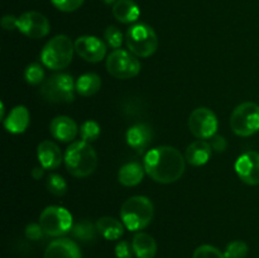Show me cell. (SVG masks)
I'll return each instance as SVG.
<instances>
[{
    "label": "cell",
    "mask_w": 259,
    "mask_h": 258,
    "mask_svg": "<svg viewBox=\"0 0 259 258\" xmlns=\"http://www.w3.org/2000/svg\"><path fill=\"white\" fill-rule=\"evenodd\" d=\"M106 70L113 77L119 80H129L139 73L141 62L132 52L125 50H114L108 56Z\"/></svg>",
    "instance_id": "9c48e42d"
},
{
    "label": "cell",
    "mask_w": 259,
    "mask_h": 258,
    "mask_svg": "<svg viewBox=\"0 0 259 258\" xmlns=\"http://www.w3.org/2000/svg\"><path fill=\"white\" fill-rule=\"evenodd\" d=\"M45 258H82L78 245L67 238H60L47 245Z\"/></svg>",
    "instance_id": "9a60e30c"
},
{
    "label": "cell",
    "mask_w": 259,
    "mask_h": 258,
    "mask_svg": "<svg viewBox=\"0 0 259 258\" xmlns=\"http://www.w3.org/2000/svg\"><path fill=\"white\" fill-rule=\"evenodd\" d=\"M18 29L32 39H39L50 33L51 25L47 18L38 12H25L18 18Z\"/></svg>",
    "instance_id": "8fae6325"
},
{
    "label": "cell",
    "mask_w": 259,
    "mask_h": 258,
    "mask_svg": "<svg viewBox=\"0 0 259 258\" xmlns=\"http://www.w3.org/2000/svg\"><path fill=\"white\" fill-rule=\"evenodd\" d=\"M75 43L65 34L51 38L40 52V60L47 68L53 71L63 70L72 61Z\"/></svg>",
    "instance_id": "277c9868"
},
{
    "label": "cell",
    "mask_w": 259,
    "mask_h": 258,
    "mask_svg": "<svg viewBox=\"0 0 259 258\" xmlns=\"http://www.w3.org/2000/svg\"><path fill=\"white\" fill-rule=\"evenodd\" d=\"M132 245L137 258H154L157 253L156 240L147 233H137L132 240Z\"/></svg>",
    "instance_id": "ffe728a7"
},
{
    "label": "cell",
    "mask_w": 259,
    "mask_h": 258,
    "mask_svg": "<svg viewBox=\"0 0 259 258\" xmlns=\"http://www.w3.org/2000/svg\"><path fill=\"white\" fill-rule=\"evenodd\" d=\"M50 132L52 137L57 141L67 143L72 142L78 133L77 124L70 116L60 115L56 116L50 124Z\"/></svg>",
    "instance_id": "5bb4252c"
},
{
    "label": "cell",
    "mask_w": 259,
    "mask_h": 258,
    "mask_svg": "<svg viewBox=\"0 0 259 258\" xmlns=\"http://www.w3.org/2000/svg\"><path fill=\"white\" fill-rule=\"evenodd\" d=\"M55 8L63 13H71L81 8L85 0H51Z\"/></svg>",
    "instance_id": "1f68e13d"
},
{
    "label": "cell",
    "mask_w": 259,
    "mask_h": 258,
    "mask_svg": "<svg viewBox=\"0 0 259 258\" xmlns=\"http://www.w3.org/2000/svg\"><path fill=\"white\" fill-rule=\"evenodd\" d=\"M72 235L73 238H76L77 240L83 243H90L95 242L96 238H98V227L96 224H94L93 222H90L89 219L80 220L78 223H76L72 227Z\"/></svg>",
    "instance_id": "d4e9b609"
},
{
    "label": "cell",
    "mask_w": 259,
    "mask_h": 258,
    "mask_svg": "<svg viewBox=\"0 0 259 258\" xmlns=\"http://www.w3.org/2000/svg\"><path fill=\"white\" fill-rule=\"evenodd\" d=\"M134 254L133 245L126 240H120L115 245V255L116 258H132Z\"/></svg>",
    "instance_id": "d6a6232c"
},
{
    "label": "cell",
    "mask_w": 259,
    "mask_h": 258,
    "mask_svg": "<svg viewBox=\"0 0 259 258\" xmlns=\"http://www.w3.org/2000/svg\"><path fill=\"white\" fill-rule=\"evenodd\" d=\"M38 161L45 169H55L62 163V152L60 147L52 141H43L37 148Z\"/></svg>",
    "instance_id": "2e32d148"
},
{
    "label": "cell",
    "mask_w": 259,
    "mask_h": 258,
    "mask_svg": "<svg viewBox=\"0 0 259 258\" xmlns=\"http://www.w3.org/2000/svg\"><path fill=\"white\" fill-rule=\"evenodd\" d=\"M104 38H105L108 46H110L114 50H119L121 43H123V33L115 25H109L106 28L105 32H104Z\"/></svg>",
    "instance_id": "f546056e"
},
{
    "label": "cell",
    "mask_w": 259,
    "mask_h": 258,
    "mask_svg": "<svg viewBox=\"0 0 259 258\" xmlns=\"http://www.w3.org/2000/svg\"><path fill=\"white\" fill-rule=\"evenodd\" d=\"M75 51L88 62H100L106 55V45L95 35H82L75 40Z\"/></svg>",
    "instance_id": "7c38bea8"
},
{
    "label": "cell",
    "mask_w": 259,
    "mask_h": 258,
    "mask_svg": "<svg viewBox=\"0 0 259 258\" xmlns=\"http://www.w3.org/2000/svg\"><path fill=\"white\" fill-rule=\"evenodd\" d=\"M230 128L239 137H250L259 132L258 104L247 101L238 105L230 116Z\"/></svg>",
    "instance_id": "52a82bcc"
},
{
    "label": "cell",
    "mask_w": 259,
    "mask_h": 258,
    "mask_svg": "<svg viewBox=\"0 0 259 258\" xmlns=\"http://www.w3.org/2000/svg\"><path fill=\"white\" fill-rule=\"evenodd\" d=\"M192 258H227V257H225L224 253L220 252L217 247H212V245H209V244H204V245H200L199 248H196Z\"/></svg>",
    "instance_id": "4dcf8cb0"
},
{
    "label": "cell",
    "mask_w": 259,
    "mask_h": 258,
    "mask_svg": "<svg viewBox=\"0 0 259 258\" xmlns=\"http://www.w3.org/2000/svg\"><path fill=\"white\" fill-rule=\"evenodd\" d=\"M153 138V132L148 124L138 123L131 126L126 132V142L138 153H143L151 144Z\"/></svg>",
    "instance_id": "e0dca14e"
},
{
    "label": "cell",
    "mask_w": 259,
    "mask_h": 258,
    "mask_svg": "<svg viewBox=\"0 0 259 258\" xmlns=\"http://www.w3.org/2000/svg\"><path fill=\"white\" fill-rule=\"evenodd\" d=\"M235 172L244 184L255 186L259 185V153L248 151L239 156L235 162Z\"/></svg>",
    "instance_id": "4fadbf2b"
},
{
    "label": "cell",
    "mask_w": 259,
    "mask_h": 258,
    "mask_svg": "<svg viewBox=\"0 0 259 258\" xmlns=\"http://www.w3.org/2000/svg\"><path fill=\"white\" fill-rule=\"evenodd\" d=\"M47 190L55 196H63L67 192V182L62 176L57 174H51L46 182Z\"/></svg>",
    "instance_id": "484cf974"
},
{
    "label": "cell",
    "mask_w": 259,
    "mask_h": 258,
    "mask_svg": "<svg viewBox=\"0 0 259 258\" xmlns=\"http://www.w3.org/2000/svg\"><path fill=\"white\" fill-rule=\"evenodd\" d=\"M39 93L48 103H71L75 99L76 82L67 73H55L43 81Z\"/></svg>",
    "instance_id": "8992f818"
},
{
    "label": "cell",
    "mask_w": 259,
    "mask_h": 258,
    "mask_svg": "<svg viewBox=\"0 0 259 258\" xmlns=\"http://www.w3.org/2000/svg\"><path fill=\"white\" fill-rule=\"evenodd\" d=\"M224 254L227 258H245L248 254L247 243L242 242V240H234V242L229 243L225 248Z\"/></svg>",
    "instance_id": "f1b7e54d"
},
{
    "label": "cell",
    "mask_w": 259,
    "mask_h": 258,
    "mask_svg": "<svg viewBox=\"0 0 259 258\" xmlns=\"http://www.w3.org/2000/svg\"><path fill=\"white\" fill-rule=\"evenodd\" d=\"M101 88V78L100 76L94 72L85 73L80 76L76 81V93L81 96H93L100 90Z\"/></svg>",
    "instance_id": "cb8c5ba5"
},
{
    "label": "cell",
    "mask_w": 259,
    "mask_h": 258,
    "mask_svg": "<svg viewBox=\"0 0 259 258\" xmlns=\"http://www.w3.org/2000/svg\"><path fill=\"white\" fill-rule=\"evenodd\" d=\"M144 171H146V168L141 163H138V162H129V163L124 164L119 169L118 180L124 186H137L143 180Z\"/></svg>",
    "instance_id": "7402d4cb"
},
{
    "label": "cell",
    "mask_w": 259,
    "mask_h": 258,
    "mask_svg": "<svg viewBox=\"0 0 259 258\" xmlns=\"http://www.w3.org/2000/svg\"><path fill=\"white\" fill-rule=\"evenodd\" d=\"M141 10L133 0H118L113 5V15L118 22L129 24L139 18Z\"/></svg>",
    "instance_id": "44dd1931"
},
{
    "label": "cell",
    "mask_w": 259,
    "mask_h": 258,
    "mask_svg": "<svg viewBox=\"0 0 259 258\" xmlns=\"http://www.w3.org/2000/svg\"><path fill=\"white\" fill-rule=\"evenodd\" d=\"M190 132L199 139H210L217 134L218 118L212 110L207 108H197L189 119Z\"/></svg>",
    "instance_id": "30bf717a"
},
{
    "label": "cell",
    "mask_w": 259,
    "mask_h": 258,
    "mask_svg": "<svg viewBox=\"0 0 259 258\" xmlns=\"http://www.w3.org/2000/svg\"><path fill=\"white\" fill-rule=\"evenodd\" d=\"M99 234L103 235L106 240H118L124 233V227L118 219L111 217H104L96 222Z\"/></svg>",
    "instance_id": "603a6c76"
},
{
    "label": "cell",
    "mask_w": 259,
    "mask_h": 258,
    "mask_svg": "<svg viewBox=\"0 0 259 258\" xmlns=\"http://www.w3.org/2000/svg\"><path fill=\"white\" fill-rule=\"evenodd\" d=\"M212 153V149L210 147L209 142L204 141V139H199L195 141L187 147L186 153H185V158L192 166H202V164L207 163Z\"/></svg>",
    "instance_id": "d6986e66"
},
{
    "label": "cell",
    "mask_w": 259,
    "mask_h": 258,
    "mask_svg": "<svg viewBox=\"0 0 259 258\" xmlns=\"http://www.w3.org/2000/svg\"><path fill=\"white\" fill-rule=\"evenodd\" d=\"M24 78L29 85H39L45 78V71L39 63H30L24 71Z\"/></svg>",
    "instance_id": "83f0119b"
},
{
    "label": "cell",
    "mask_w": 259,
    "mask_h": 258,
    "mask_svg": "<svg viewBox=\"0 0 259 258\" xmlns=\"http://www.w3.org/2000/svg\"><path fill=\"white\" fill-rule=\"evenodd\" d=\"M45 175V168L43 167H35L32 171V176L34 180H40Z\"/></svg>",
    "instance_id": "8d00e7d4"
},
{
    "label": "cell",
    "mask_w": 259,
    "mask_h": 258,
    "mask_svg": "<svg viewBox=\"0 0 259 258\" xmlns=\"http://www.w3.org/2000/svg\"><path fill=\"white\" fill-rule=\"evenodd\" d=\"M39 224L46 235L61 237L72 230V215L61 206H47L39 217Z\"/></svg>",
    "instance_id": "ba28073f"
},
{
    "label": "cell",
    "mask_w": 259,
    "mask_h": 258,
    "mask_svg": "<svg viewBox=\"0 0 259 258\" xmlns=\"http://www.w3.org/2000/svg\"><path fill=\"white\" fill-rule=\"evenodd\" d=\"M100 125L95 120H86L80 126V136L82 141L86 142V143L96 141L99 136H100Z\"/></svg>",
    "instance_id": "4316f807"
},
{
    "label": "cell",
    "mask_w": 259,
    "mask_h": 258,
    "mask_svg": "<svg viewBox=\"0 0 259 258\" xmlns=\"http://www.w3.org/2000/svg\"><path fill=\"white\" fill-rule=\"evenodd\" d=\"M65 164L68 174L77 179L90 176L98 166V154L86 142H73L65 153Z\"/></svg>",
    "instance_id": "7a4b0ae2"
},
{
    "label": "cell",
    "mask_w": 259,
    "mask_h": 258,
    "mask_svg": "<svg viewBox=\"0 0 259 258\" xmlns=\"http://www.w3.org/2000/svg\"><path fill=\"white\" fill-rule=\"evenodd\" d=\"M45 232H43L40 224H35V223H30L25 227V237L29 240H39L42 239Z\"/></svg>",
    "instance_id": "836d02e7"
},
{
    "label": "cell",
    "mask_w": 259,
    "mask_h": 258,
    "mask_svg": "<svg viewBox=\"0 0 259 258\" xmlns=\"http://www.w3.org/2000/svg\"><path fill=\"white\" fill-rule=\"evenodd\" d=\"M2 27L7 30H13L18 28V18L12 14H7L2 18Z\"/></svg>",
    "instance_id": "d590c367"
},
{
    "label": "cell",
    "mask_w": 259,
    "mask_h": 258,
    "mask_svg": "<svg viewBox=\"0 0 259 258\" xmlns=\"http://www.w3.org/2000/svg\"><path fill=\"white\" fill-rule=\"evenodd\" d=\"M120 217L128 230H142L153 219V204L146 196H132L121 205Z\"/></svg>",
    "instance_id": "3957f363"
},
{
    "label": "cell",
    "mask_w": 259,
    "mask_h": 258,
    "mask_svg": "<svg viewBox=\"0 0 259 258\" xmlns=\"http://www.w3.org/2000/svg\"><path fill=\"white\" fill-rule=\"evenodd\" d=\"M4 126L9 133L20 134L25 132V129L29 125V111L25 106L18 105L12 109L7 118L4 119Z\"/></svg>",
    "instance_id": "ac0fdd59"
},
{
    "label": "cell",
    "mask_w": 259,
    "mask_h": 258,
    "mask_svg": "<svg viewBox=\"0 0 259 258\" xmlns=\"http://www.w3.org/2000/svg\"><path fill=\"white\" fill-rule=\"evenodd\" d=\"M126 47L137 57L147 58L158 48V38L152 27L146 23L134 24L126 30Z\"/></svg>",
    "instance_id": "5b68a950"
},
{
    "label": "cell",
    "mask_w": 259,
    "mask_h": 258,
    "mask_svg": "<svg viewBox=\"0 0 259 258\" xmlns=\"http://www.w3.org/2000/svg\"><path fill=\"white\" fill-rule=\"evenodd\" d=\"M185 159L179 149L169 146L151 149L144 157L147 175L159 184H172L185 172Z\"/></svg>",
    "instance_id": "6da1fadb"
},
{
    "label": "cell",
    "mask_w": 259,
    "mask_h": 258,
    "mask_svg": "<svg viewBox=\"0 0 259 258\" xmlns=\"http://www.w3.org/2000/svg\"><path fill=\"white\" fill-rule=\"evenodd\" d=\"M118 2V0H104V3H105V4H115V3Z\"/></svg>",
    "instance_id": "74e56055"
},
{
    "label": "cell",
    "mask_w": 259,
    "mask_h": 258,
    "mask_svg": "<svg viewBox=\"0 0 259 258\" xmlns=\"http://www.w3.org/2000/svg\"><path fill=\"white\" fill-rule=\"evenodd\" d=\"M210 147H211V149L214 152H224L227 151L228 148V142L227 139L224 138L223 136H219V134H215L214 137H211L210 138Z\"/></svg>",
    "instance_id": "e575fe53"
}]
</instances>
